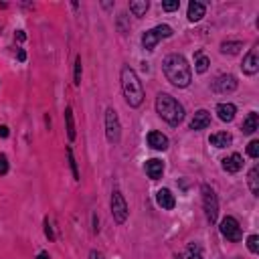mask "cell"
I'll return each instance as SVG.
<instances>
[{
  "label": "cell",
  "mask_w": 259,
  "mask_h": 259,
  "mask_svg": "<svg viewBox=\"0 0 259 259\" xmlns=\"http://www.w3.org/2000/svg\"><path fill=\"white\" fill-rule=\"evenodd\" d=\"M8 172V158L4 154H0V174H6Z\"/></svg>",
  "instance_id": "obj_32"
},
{
  "label": "cell",
  "mask_w": 259,
  "mask_h": 259,
  "mask_svg": "<svg viewBox=\"0 0 259 259\" xmlns=\"http://www.w3.org/2000/svg\"><path fill=\"white\" fill-rule=\"evenodd\" d=\"M247 182H249V188H251L253 197H259V166H253V168L249 170Z\"/></svg>",
  "instance_id": "obj_22"
},
{
  "label": "cell",
  "mask_w": 259,
  "mask_h": 259,
  "mask_svg": "<svg viewBox=\"0 0 259 259\" xmlns=\"http://www.w3.org/2000/svg\"><path fill=\"white\" fill-rule=\"evenodd\" d=\"M178 6H180L178 0H172V2H162V8L166 12H174V10H178Z\"/></svg>",
  "instance_id": "obj_31"
},
{
  "label": "cell",
  "mask_w": 259,
  "mask_h": 259,
  "mask_svg": "<svg viewBox=\"0 0 259 259\" xmlns=\"http://www.w3.org/2000/svg\"><path fill=\"white\" fill-rule=\"evenodd\" d=\"M67 160H69V166H71L73 178L79 180V170H77V162H75V156H73V148H67Z\"/></svg>",
  "instance_id": "obj_26"
},
{
  "label": "cell",
  "mask_w": 259,
  "mask_h": 259,
  "mask_svg": "<svg viewBox=\"0 0 259 259\" xmlns=\"http://www.w3.org/2000/svg\"><path fill=\"white\" fill-rule=\"evenodd\" d=\"M223 170L229 172V174H235V172H239L241 168H243V158H241V154H231V156L223 158Z\"/></svg>",
  "instance_id": "obj_12"
},
{
  "label": "cell",
  "mask_w": 259,
  "mask_h": 259,
  "mask_svg": "<svg viewBox=\"0 0 259 259\" xmlns=\"http://www.w3.org/2000/svg\"><path fill=\"white\" fill-rule=\"evenodd\" d=\"M112 215H114V221L117 223V225H124L130 211H128V202L124 199V195L119 191H114L112 195Z\"/></svg>",
  "instance_id": "obj_7"
},
{
  "label": "cell",
  "mask_w": 259,
  "mask_h": 259,
  "mask_svg": "<svg viewBox=\"0 0 259 259\" xmlns=\"http://www.w3.org/2000/svg\"><path fill=\"white\" fill-rule=\"evenodd\" d=\"M156 112H158V115L164 119V122L170 124V126H178L184 119V108L172 95H168V93H160L158 95V99H156Z\"/></svg>",
  "instance_id": "obj_3"
},
{
  "label": "cell",
  "mask_w": 259,
  "mask_h": 259,
  "mask_svg": "<svg viewBox=\"0 0 259 259\" xmlns=\"http://www.w3.org/2000/svg\"><path fill=\"white\" fill-rule=\"evenodd\" d=\"M16 39H19V41H25V39H27V34H25L23 30H19V32H16Z\"/></svg>",
  "instance_id": "obj_36"
},
{
  "label": "cell",
  "mask_w": 259,
  "mask_h": 259,
  "mask_svg": "<svg viewBox=\"0 0 259 259\" xmlns=\"http://www.w3.org/2000/svg\"><path fill=\"white\" fill-rule=\"evenodd\" d=\"M81 71H83V69H81V57H77L75 59V85H81Z\"/></svg>",
  "instance_id": "obj_29"
},
{
  "label": "cell",
  "mask_w": 259,
  "mask_h": 259,
  "mask_svg": "<svg viewBox=\"0 0 259 259\" xmlns=\"http://www.w3.org/2000/svg\"><path fill=\"white\" fill-rule=\"evenodd\" d=\"M237 114V108L233 103H219L217 106V115L221 122H233V117Z\"/></svg>",
  "instance_id": "obj_16"
},
{
  "label": "cell",
  "mask_w": 259,
  "mask_h": 259,
  "mask_svg": "<svg viewBox=\"0 0 259 259\" xmlns=\"http://www.w3.org/2000/svg\"><path fill=\"white\" fill-rule=\"evenodd\" d=\"M241 69H243L245 75H255L259 71V47L257 45L249 51V55L243 59V65H241Z\"/></svg>",
  "instance_id": "obj_10"
},
{
  "label": "cell",
  "mask_w": 259,
  "mask_h": 259,
  "mask_svg": "<svg viewBox=\"0 0 259 259\" xmlns=\"http://www.w3.org/2000/svg\"><path fill=\"white\" fill-rule=\"evenodd\" d=\"M25 59H27V53L21 49V51H19V61H25Z\"/></svg>",
  "instance_id": "obj_38"
},
{
  "label": "cell",
  "mask_w": 259,
  "mask_h": 259,
  "mask_svg": "<svg viewBox=\"0 0 259 259\" xmlns=\"http://www.w3.org/2000/svg\"><path fill=\"white\" fill-rule=\"evenodd\" d=\"M162 71L166 75V79L174 85V87H188L193 81V71L191 65L182 55H168L162 61Z\"/></svg>",
  "instance_id": "obj_1"
},
{
  "label": "cell",
  "mask_w": 259,
  "mask_h": 259,
  "mask_svg": "<svg viewBox=\"0 0 259 259\" xmlns=\"http://www.w3.org/2000/svg\"><path fill=\"white\" fill-rule=\"evenodd\" d=\"M45 235L49 237V241H55V233H53V227H51V223H49V219L45 221Z\"/></svg>",
  "instance_id": "obj_33"
},
{
  "label": "cell",
  "mask_w": 259,
  "mask_h": 259,
  "mask_svg": "<svg viewBox=\"0 0 259 259\" xmlns=\"http://www.w3.org/2000/svg\"><path fill=\"white\" fill-rule=\"evenodd\" d=\"M241 49H243V43L241 41H225L221 45V53L223 55H237V53H241Z\"/></svg>",
  "instance_id": "obj_20"
},
{
  "label": "cell",
  "mask_w": 259,
  "mask_h": 259,
  "mask_svg": "<svg viewBox=\"0 0 259 259\" xmlns=\"http://www.w3.org/2000/svg\"><path fill=\"white\" fill-rule=\"evenodd\" d=\"M122 91L130 108H140L144 101V87L138 73L130 67L122 69Z\"/></svg>",
  "instance_id": "obj_2"
},
{
  "label": "cell",
  "mask_w": 259,
  "mask_h": 259,
  "mask_svg": "<svg viewBox=\"0 0 259 259\" xmlns=\"http://www.w3.org/2000/svg\"><path fill=\"white\" fill-rule=\"evenodd\" d=\"M174 259H182V257H180V255H176V257H174Z\"/></svg>",
  "instance_id": "obj_39"
},
{
  "label": "cell",
  "mask_w": 259,
  "mask_h": 259,
  "mask_svg": "<svg viewBox=\"0 0 259 259\" xmlns=\"http://www.w3.org/2000/svg\"><path fill=\"white\" fill-rule=\"evenodd\" d=\"M148 0H132L130 2V12L134 14V16H144L146 14V10H148Z\"/></svg>",
  "instance_id": "obj_23"
},
{
  "label": "cell",
  "mask_w": 259,
  "mask_h": 259,
  "mask_svg": "<svg viewBox=\"0 0 259 259\" xmlns=\"http://www.w3.org/2000/svg\"><path fill=\"white\" fill-rule=\"evenodd\" d=\"M257 126H259V117H257L255 112H251V114L245 117V122H243V126H241V130H243V134L251 136V134L257 132Z\"/></svg>",
  "instance_id": "obj_19"
},
{
  "label": "cell",
  "mask_w": 259,
  "mask_h": 259,
  "mask_svg": "<svg viewBox=\"0 0 259 259\" xmlns=\"http://www.w3.org/2000/svg\"><path fill=\"white\" fill-rule=\"evenodd\" d=\"M65 124H67V136H69V140H75V122H73V110L71 108H67L65 110Z\"/></svg>",
  "instance_id": "obj_24"
},
{
  "label": "cell",
  "mask_w": 259,
  "mask_h": 259,
  "mask_svg": "<svg viewBox=\"0 0 259 259\" xmlns=\"http://www.w3.org/2000/svg\"><path fill=\"white\" fill-rule=\"evenodd\" d=\"M247 247L251 253H257L259 251V237L257 235H249L247 237Z\"/></svg>",
  "instance_id": "obj_27"
},
{
  "label": "cell",
  "mask_w": 259,
  "mask_h": 259,
  "mask_svg": "<svg viewBox=\"0 0 259 259\" xmlns=\"http://www.w3.org/2000/svg\"><path fill=\"white\" fill-rule=\"evenodd\" d=\"M211 126V114L206 112V110H199L193 117V122H191V130L199 132V130H204V128H209Z\"/></svg>",
  "instance_id": "obj_13"
},
{
  "label": "cell",
  "mask_w": 259,
  "mask_h": 259,
  "mask_svg": "<svg viewBox=\"0 0 259 259\" xmlns=\"http://www.w3.org/2000/svg\"><path fill=\"white\" fill-rule=\"evenodd\" d=\"M209 65H211L209 57H206L202 51H197V53H195V69H197V73H206Z\"/></svg>",
  "instance_id": "obj_21"
},
{
  "label": "cell",
  "mask_w": 259,
  "mask_h": 259,
  "mask_svg": "<svg viewBox=\"0 0 259 259\" xmlns=\"http://www.w3.org/2000/svg\"><path fill=\"white\" fill-rule=\"evenodd\" d=\"M0 138H8V128L6 126H0Z\"/></svg>",
  "instance_id": "obj_35"
},
{
  "label": "cell",
  "mask_w": 259,
  "mask_h": 259,
  "mask_svg": "<svg viewBox=\"0 0 259 259\" xmlns=\"http://www.w3.org/2000/svg\"><path fill=\"white\" fill-rule=\"evenodd\" d=\"M89 257H91V259H106L101 251H91V255H89Z\"/></svg>",
  "instance_id": "obj_34"
},
{
  "label": "cell",
  "mask_w": 259,
  "mask_h": 259,
  "mask_svg": "<svg viewBox=\"0 0 259 259\" xmlns=\"http://www.w3.org/2000/svg\"><path fill=\"white\" fill-rule=\"evenodd\" d=\"M148 146L154 150H166L168 148V138L162 132H150L148 134Z\"/></svg>",
  "instance_id": "obj_15"
},
{
  "label": "cell",
  "mask_w": 259,
  "mask_h": 259,
  "mask_svg": "<svg viewBox=\"0 0 259 259\" xmlns=\"http://www.w3.org/2000/svg\"><path fill=\"white\" fill-rule=\"evenodd\" d=\"M106 136L112 144H117L122 140V126H119V117L114 108L106 110Z\"/></svg>",
  "instance_id": "obj_6"
},
{
  "label": "cell",
  "mask_w": 259,
  "mask_h": 259,
  "mask_svg": "<svg viewBox=\"0 0 259 259\" xmlns=\"http://www.w3.org/2000/svg\"><path fill=\"white\" fill-rule=\"evenodd\" d=\"M117 29H119V32H124V34L130 30V27L126 25V14H119L117 16Z\"/></svg>",
  "instance_id": "obj_30"
},
{
  "label": "cell",
  "mask_w": 259,
  "mask_h": 259,
  "mask_svg": "<svg viewBox=\"0 0 259 259\" xmlns=\"http://www.w3.org/2000/svg\"><path fill=\"white\" fill-rule=\"evenodd\" d=\"M213 89L217 93H231L237 89V77L227 73V75H219L215 81H213Z\"/></svg>",
  "instance_id": "obj_9"
},
{
  "label": "cell",
  "mask_w": 259,
  "mask_h": 259,
  "mask_svg": "<svg viewBox=\"0 0 259 259\" xmlns=\"http://www.w3.org/2000/svg\"><path fill=\"white\" fill-rule=\"evenodd\" d=\"M209 142H211V146H215V148H227V146H231V142H233V136H231L229 132H217V134H213V136L209 138Z\"/></svg>",
  "instance_id": "obj_17"
},
{
  "label": "cell",
  "mask_w": 259,
  "mask_h": 259,
  "mask_svg": "<svg viewBox=\"0 0 259 259\" xmlns=\"http://www.w3.org/2000/svg\"><path fill=\"white\" fill-rule=\"evenodd\" d=\"M186 259H202V247L199 243H188L186 247Z\"/></svg>",
  "instance_id": "obj_25"
},
{
  "label": "cell",
  "mask_w": 259,
  "mask_h": 259,
  "mask_svg": "<svg viewBox=\"0 0 259 259\" xmlns=\"http://www.w3.org/2000/svg\"><path fill=\"white\" fill-rule=\"evenodd\" d=\"M201 193H202L204 215H206V219H209V223L213 225V223L217 221V217H219V199H217V193H215V188L209 186V184H202L201 186Z\"/></svg>",
  "instance_id": "obj_4"
},
{
  "label": "cell",
  "mask_w": 259,
  "mask_h": 259,
  "mask_svg": "<svg viewBox=\"0 0 259 259\" xmlns=\"http://www.w3.org/2000/svg\"><path fill=\"white\" fill-rule=\"evenodd\" d=\"M172 32H174V30H172V27H168V25H158V27H154V29H150V30L144 32V37H142V47H144L146 51H154V47L158 45V41L172 37Z\"/></svg>",
  "instance_id": "obj_5"
},
{
  "label": "cell",
  "mask_w": 259,
  "mask_h": 259,
  "mask_svg": "<svg viewBox=\"0 0 259 259\" xmlns=\"http://www.w3.org/2000/svg\"><path fill=\"white\" fill-rule=\"evenodd\" d=\"M37 259H51V257H49V253H47V251H41V253L37 255Z\"/></svg>",
  "instance_id": "obj_37"
},
{
  "label": "cell",
  "mask_w": 259,
  "mask_h": 259,
  "mask_svg": "<svg viewBox=\"0 0 259 259\" xmlns=\"http://www.w3.org/2000/svg\"><path fill=\"white\" fill-rule=\"evenodd\" d=\"M221 235L225 237L227 241H231V243H239L241 237H243V233H241V227L235 217H225L221 221Z\"/></svg>",
  "instance_id": "obj_8"
},
{
  "label": "cell",
  "mask_w": 259,
  "mask_h": 259,
  "mask_svg": "<svg viewBox=\"0 0 259 259\" xmlns=\"http://www.w3.org/2000/svg\"><path fill=\"white\" fill-rule=\"evenodd\" d=\"M204 12H206L204 4L202 2H197V0H195V2L188 4V14L186 16H188V21H191V23H199L202 16H204Z\"/></svg>",
  "instance_id": "obj_18"
},
{
  "label": "cell",
  "mask_w": 259,
  "mask_h": 259,
  "mask_svg": "<svg viewBox=\"0 0 259 259\" xmlns=\"http://www.w3.org/2000/svg\"><path fill=\"white\" fill-rule=\"evenodd\" d=\"M156 202H158V206H162L164 211H172L174 209V204H176V199L170 193V188H160V191L156 193Z\"/></svg>",
  "instance_id": "obj_11"
},
{
  "label": "cell",
  "mask_w": 259,
  "mask_h": 259,
  "mask_svg": "<svg viewBox=\"0 0 259 259\" xmlns=\"http://www.w3.org/2000/svg\"><path fill=\"white\" fill-rule=\"evenodd\" d=\"M247 154H249L251 158H257V156H259V142H257V140H251V142H249Z\"/></svg>",
  "instance_id": "obj_28"
},
{
  "label": "cell",
  "mask_w": 259,
  "mask_h": 259,
  "mask_svg": "<svg viewBox=\"0 0 259 259\" xmlns=\"http://www.w3.org/2000/svg\"><path fill=\"white\" fill-rule=\"evenodd\" d=\"M144 168H146V174H148L152 180H158V178L164 174V162H162V160H158V158L148 160Z\"/></svg>",
  "instance_id": "obj_14"
}]
</instances>
